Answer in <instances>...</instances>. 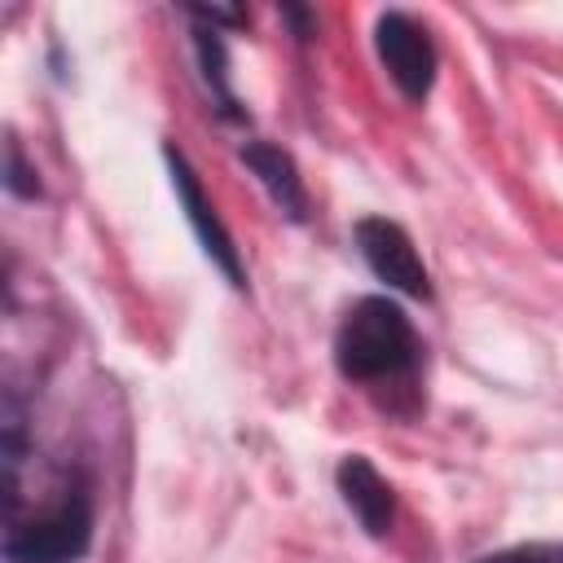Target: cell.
Wrapping results in <instances>:
<instances>
[{
  "mask_svg": "<svg viewBox=\"0 0 563 563\" xmlns=\"http://www.w3.org/2000/svg\"><path fill=\"white\" fill-rule=\"evenodd\" d=\"M334 361L347 383L365 387H400L413 383L422 343L405 308L387 295H365L347 308L334 334Z\"/></svg>",
  "mask_w": 563,
  "mask_h": 563,
  "instance_id": "6da1fadb",
  "label": "cell"
},
{
  "mask_svg": "<svg viewBox=\"0 0 563 563\" xmlns=\"http://www.w3.org/2000/svg\"><path fill=\"white\" fill-rule=\"evenodd\" d=\"M88 541H92V484L70 471L40 510L9 515L4 559L9 563H75L84 559Z\"/></svg>",
  "mask_w": 563,
  "mask_h": 563,
  "instance_id": "7a4b0ae2",
  "label": "cell"
},
{
  "mask_svg": "<svg viewBox=\"0 0 563 563\" xmlns=\"http://www.w3.org/2000/svg\"><path fill=\"white\" fill-rule=\"evenodd\" d=\"M374 44H378V57H383L391 84L409 101H422L431 92V79H435V44H431V35L409 13H383L374 22Z\"/></svg>",
  "mask_w": 563,
  "mask_h": 563,
  "instance_id": "3957f363",
  "label": "cell"
},
{
  "mask_svg": "<svg viewBox=\"0 0 563 563\" xmlns=\"http://www.w3.org/2000/svg\"><path fill=\"white\" fill-rule=\"evenodd\" d=\"M356 246L369 264V273L378 282H387L391 290L400 295H413V299H427L431 295V277L409 242V233L396 224V220H383V216H365L356 224Z\"/></svg>",
  "mask_w": 563,
  "mask_h": 563,
  "instance_id": "277c9868",
  "label": "cell"
},
{
  "mask_svg": "<svg viewBox=\"0 0 563 563\" xmlns=\"http://www.w3.org/2000/svg\"><path fill=\"white\" fill-rule=\"evenodd\" d=\"M167 167H172V185H176V198H180V207H185V220L194 224V233H198L202 251L224 268V277H229L233 286H242V264H238L233 238L224 233V224H220L216 207L207 202V194H202V185H198L194 167H189V163H185V154H176V150H167Z\"/></svg>",
  "mask_w": 563,
  "mask_h": 563,
  "instance_id": "5b68a950",
  "label": "cell"
},
{
  "mask_svg": "<svg viewBox=\"0 0 563 563\" xmlns=\"http://www.w3.org/2000/svg\"><path fill=\"white\" fill-rule=\"evenodd\" d=\"M339 493H343V506L356 515V523L369 537H387L391 532V519H396L391 484L361 453H352V457L339 462Z\"/></svg>",
  "mask_w": 563,
  "mask_h": 563,
  "instance_id": "8992f818",
  "label": "cell"
},
{
  "mask_svg": "<svg viewBox=\"0 0 563 563\" xmlns=\"http://www.w3.org/2000/svg\"><path fill=\"white\" fill-rule=\"evenodd\" d=\"M242 163L260 176V185L268 189V198L290 216V220H303V185H299V176H295V163L277 150V145H264V141H251L246 150H242Z\"/></svg>",
  "mask_w": 563,
  "mask_h": 563,
  "instance_id": "52a82bcc",
  "label": "cell"
},
{
  "mask_svg": "<svg viewBox=\"0 0 563 563\" xmlns=\"http://www.w3.org/2000/svg\"><path fill=\"white\" fill-rule=\"evenodd\" d=\"M479 563H563V541H528V545H510L501 554H488Z\"/></svg>",
  "mask_w": 563,
  "mask_h": 563,
  "instance_id": "ba28073f",
  "label": "cell"
}]
</instances>
